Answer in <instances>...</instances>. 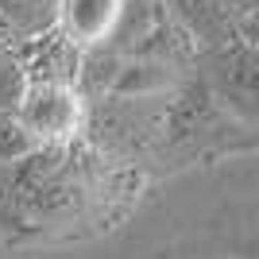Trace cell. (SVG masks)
I'll return each mask as SVG.
<instances>
[{
	"label": "cell",
	"instance_id": "cell-5",
	"mask_svg": "<svg viewBox=\"0 0 259 259\" xmlns=\"http://www.w3.org/2000/svg\"><path fill=\"white\" fill-rule=\"evenodd\" d=\"M85 101L74 85H54V81H27V93L16 105L20 124L35 136V143L74 140L81 132Z\"/></svg>",
	"mask_w": 259,
	"mask_h": 259
},
{
	"label": "cell",
	"instance_id": "cell-4",
	"mask_svg": "<svg viewBox=\"0 0 259 259\" xmlns=\"http://www.w3.org/2000/svg\"><path fill=\"white\" fill-rule=\"evenodd\" d=\"M255 70H259L255 39H232L225 47L197 51L190 74L201 77L221 97V105H228L240 120L255 124Z\"/></svg>",
	"mask_w": 259,
	"mask_h": 259
},
{
	"label": "cell",
	"instance_id": "cell-3",
	"mask_svg": "<svg viewBox=\"0 0 259 259\" xmlns=\"http://www.w3.org/2000/svg\"><path fill=\"white\" fill-rule=\"evenodd\" d=\"M166 93H105L85 101L81 140L112 166H147L159 159L162 124H166Z\"/></svg>",
	"mask_w": 259,
	"mask_h": 259
},
{
	"label": "cell",
	"instance_id": "cell-8",
	"mask_svg": "<svg viewBox=\"0 0 259 259\" xmlns=\"http://www.w3.org/2000/svg\"><path fill=\"white\" fill-rule=\"evenodd\" d=\"M0 20L16 35H39L58 20V0H0Z\"/></svg>",
	"mask_w": 259,
	"mask_h": 259
},
{
	"label": "cell",
	"instance_id": "cell-11",
	"mask_svg": "<svg viewBox=\"0 0 259 259\" xmlns=\"http://www.w3.org/2000/svg\"><path fill=\"white\" fill-rule=\"evenodd\" d=\"M16 39H20V35H16V31L8 27V23L0 20V47H4V43H16Z\"/></svg>",
	"mask_w": 259,
	"mask_h": 259
},
{
	"label": "cell",
	"instance_id": "cell-2",
	"mask_svg": "<svg viewBox=\"0 0 259 259\" xmlns=\"http://www.w3.org/2000/svg\"><path fill=\"white\" fill-rule=\"evenodd\" d=\"M251 132H255V124L240 120L228 105H221V97L201 77L190 74L170 89L162 143H159V159L155 162H170V166L197 162V159H209V155L232 151L236 147L232 140L251 147L255 143Z\"/></svg>",
	"mask_w": 259,
	"mask_h": 259
},
{
	"label": "cell",
	"instance_id": "cell-1",
	"mask_svg": "<svg viewBox=\"0 0 259 259\" xmlns=\"http://www.w3.org/2000/svg\"><path fill=\"white\" fill-rule=\"evenodd\" d=\"M140 182V166H112L81 136L35 143L0 166V228L8 240L66 236L77 225L120 213V197L136 194Z\"/></svg>",
	"mask_w": 259,
	"mask_h": 259
},
{
	"label": "cell",
	"instance_id": "cell-7",
	"mask_svg": "<svg viewBox=\"0 0 259 259\" xmlns=\"http://www.w3.org/2000/svg\"><path fill=\"white\" fill-rule=\"evenodd\" d=\"M170 20L194 39L197 51L205 47H225L232 39H255V31H244L240 20L232 16L228 0H162Z\"/></svg>",
	"mask_w": 259,
	"mask_h": 259
},
{
	"label": "cell",
	"instance_id": "cell-6",
	"mask_svg": "<svg viewBox=\"0 0 259 259\" xmlns=\"http://www.w3.org/2000/svg\"><path fill=\"white\" fill-rule=\"evenodd\" d=\"M16 54H20L23 70H27V81H54V85H74L77 74V54L81 47L70 39V35L51 23L47 31L39 35H20L16 39Z\"/></svg>",
	"mask_w": 259,
	"mask_h": 259
},
{
	"label": "cell",
	"instance_id": "cell-9",
	"mask_svg": "<svg viewBox=\"0 0 259 259\" xmlns=\"http://www.w3.org/2000/svg\"><path fill=\"white\" fill-rule=\"evenodd\" d=\"M23 93H27V70H23L16 47L4 43L0 47V108H4V112H16Z\"/></svg>",
	"mask_w": 259,
	"mask_h": 259
},
{
	"label": "cell",
	"instance_id": "cell-10",
	"mask_svg": "<svg viewBox=\"0 0 259 259\" xmlns=\"http://www.w3.org/2000/svg\"><path fill=\"white\" fill-rule=\"evenodd\" d=\"M31 147H35V136L20 124V116L0 108V166L12 162V159H20V155L31 151Z\"/></svg>",
	"mask_w": 259,
	"mask_h": 259
}]
</instances>
